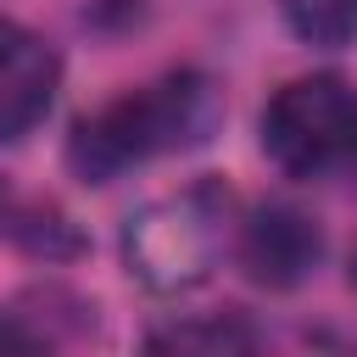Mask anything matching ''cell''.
<instances>
[{
  "label": "cell",
  "instance_id": "1",
  "mask_svg": "<svg viewBox=\"0 0 357 357\" xmlns=\"http://www.w3.org/2000/svg\"><path fill=\"white\" fill-rule=\"evenodd\" d=\"M218 123H223V89L195 67H173L84 112L67 134V167L84 184H112L156 156L206 145Z\"/></svg>",
  "mask_w": 357,
  "mask_h": 357
},
{
  "label": "cell",
  "instance_id": "2",
  "mask_svg": "<svg viewBox=\"0 0 357 357\" xmlns=\"http://www.w3.org/2000/svg\"><path fill=\"white\" fill-rule=\"evenodd\" d=\"M229 234H234V190L223 178H195L128 212L123 268L156 296H184L212 279Z\"/></svg>",
  "mask_w": 357,
  "mask_h": 357
},
{
  "label": "cell",
  "instance_id": "4",
  "mask_svg": "<svg viewBox=\"0 0 357 357\" xmlns=\"http://www.w3.org/2000/svg\"><path fill=\"white\" fill-rule=\"evenodd\" d=\"M240 268L268 290H296L324 262V223L296 201H262L234 229Z\"/></svg>",
  "mask_w": 357,
  "mask_h": 357
},
{
  "label": "cell",
  "instance_id": "7",
  "mask_svg": "<svg viewBox=\"0 0 357 357\" xmlns=\"http://www.w3.org/2000/svg\"><path fill=\"white\" fill-rule=\"evenodd\" d=\"M279 17L301 45L340 50L357 39V0H279Z\"/></svg>",
  "mask_w": 357,
  "mask_h": 357
},
{
  "label": "cell",
  "instance_id": "5",
  "mask_svg": "<svg viewBox=\"0 0 357 357\" xmlns=\"http://www.w3.org/2000/svg\"><path fill=\"white\" fill-rule=\"evenodd\" d=\"M61 89V56L45 33L22 22H0V145L28 139Z\"/></svg>",
  "mask_w": 357,
  "mask_h": 357
},
{
  "label": "cell",
  "instance_id": "6",
  "mask_svg": "<svg viewBox=\"0 0 357 357\" xmlns=\"http://www.w3.org/2000/svg\"><path fill=\"white\" fill-rule=\"evenodd\" d=\"M145 357H262V340L240 312H218V318H184L156 329Z\"/></svg>",
  "mask_w": 357,
  "mask_h": 357
},
{
  "label": "cell",
  "instance_id": "8",
  "mask_svg": "<svg viewBox=\"0 0 357 357\" xmlns=\"http://www.w3.org/2000/svg\"><path fill=\"white\" fill-rule=\"evenodd\" d=\"M0 357H50V346L33 324H22L17 312H0Z\"/></svg>",
  "mask_w": 357,
  "mask_h": 357
},
{
  "label": "cell",
  "instance_id": "3",
  "mask_svg": "<svg viewBox=\"0 0 357 357\" xmlns=\"http://www.w3.org/2000/svg\"><path fill=\"white\" fill-rule=\"evenodd\" d=\"M262 151L290 178H318L357 162V84L340 73L279 84L262 106Z\"/></svg>",
  "mask_w": 357,
  "mask_h": 357
}]
</instances>
